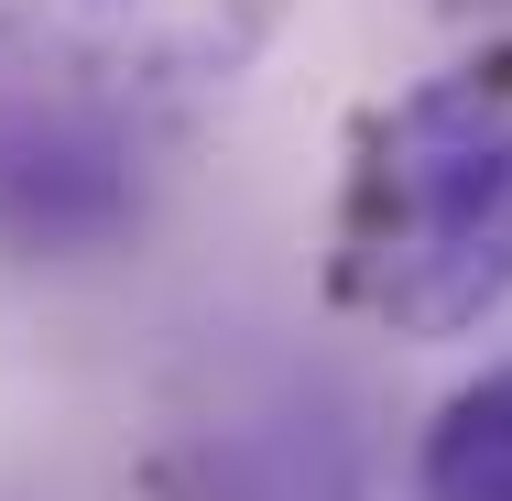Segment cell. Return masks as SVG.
Returning <instances> with one entry per match:
<instances>
[{
	"label": "cell",
	"mask_w": 512,
	"mask_h": 501,
	"mask_svg": "<svg viewBox=\"0 0 512 501\" xmlns=\"http://www.w3.org/2000/svg\"><path fill=\"white\" fill-rule=\"evenodd\" d=\"M284 0H0V99H88L120 120L229 88Z\"/></svg>",
	"instance_id": "2"
},
{
	"label": "cell",
	"mask_w": 512,
	"mask_h": 501,
	"mask_svg": "<svg viewBox=\"0 0 512 501\" xmlns=\"http://www.w3.org/2000/svg\"><path fill=\"white\" fill-rule=\"evenodd\" d=\"M414 501H512V360L436 403L414 447Z\"/></svg>",
	"instance_id": "4"
},
{
	"label": "cell",
	"mask_w": 512,
	"mask_h": 501,
	"mask_svg": "<svg viewBox=\"0 0 512 501\" xmlns=\"http://www.w3.org/2000/svg\"><path fill=\"white\" fill-rule=\"evenodd\" d=\"M327 273L393 338L512 316V44H480L360 120Z\"/></svg>",
	"instance_id": "1"
},
{
	"label": "cell",
	"mask_w": 512,
	"mask_h": 501,
	"mask_svg": "<svg viewBox=\"0 0 512 501\" xmlns=\"http://www.w3.org/2000/svg\"><path fill=\"white\" fill-rule=\"evenodd\" d=\"M142 218L131 120L88 99H0V251L77 262Z\"/></svg>",
	"instance_id": "3"
}]
</instances>
